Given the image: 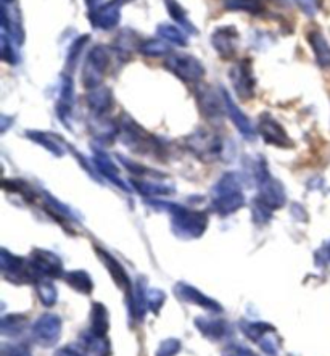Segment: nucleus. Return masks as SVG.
<instances>
[{"mask_svg":"<svg viewBox=\"0 0 330 356\" xmlns=\"http://www.w3.org/2000/svg\"><path fill=\"white\" fill-rule=\"evenodd\" d=\"M68 281L71 286H74V289H78L79 292L88 293L92 291V281H90V277L83 271H74L68 274Z\"/></svg>","mask_w":330,"mask_h":356,"instance_id":"obj_2","label":"nucleus"},{"mask_svg":"<svg viewBox=\"0 0 330 356\" xmlns=\"http://www.w3.org/2000/svg\"><path fill=\"white\" fill-rule=\"evenodd\" d=\"M3 356H29L26 350L23 348H12V350H3Z\"/></svg>","mask_w":330,"mask_h":356,"instance_id":"obj_3","label":"nucleus"},{"mask_svg":"<svg viewBox=\"0 0 330 356\" xmlns=\"http://www.w3.org/2000/svg\"><path fill=\"white\" fill-rule=\"evenodd\" d=\"M57 356H81V355L73 348H63V350H60Z\"/></svg>","mask_w":330,"mask_h":356,"instance_id":"obj_4","label":"nucleus"},{"mask_svg":"<svg viewBox=\"0 0 330 356\" xmlns=\"http://www.w3.org/2000/svg\"><path fill=\"white\" fill-rule=\"evenodd\" d=\"M35 340L42 345H52L57 342L60 335V319L47 314V316L40 318L34 325Z\"/></svg>","mask_w":330,"mask_h":356,"instance_id":"obj_1","label":"nucleus"}]
</instances>
